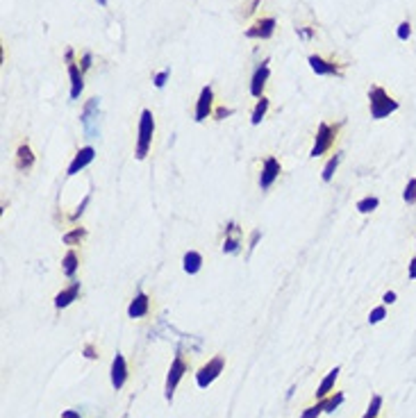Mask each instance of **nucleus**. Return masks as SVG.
I'll list each match as a JSON object with an SVG mask.
<instances>
[{
    "label": "nucleus",
    "mask_w": 416,
    "mask_h": 418,
    "mask_svg": "<svg viewBox=\"0 0 416 418\" xmlns=\"http://www.w3.org/2000/svg\"><path fill=\"white\" fill-rule=\"evenodd\" d=\"M407 277H410V280H416V255L412 257L410 264H407Z\"/></svg>",
    "instance_id": "c9c22d12"
},
{
    "label": "nucleus",
    "mask_w": 416,
    "mask_h": 418,
    "mask_svg": "<svg viewBox=\"0 0 416 418\" xmlns=\"http://www.w3.org/2000/svg\"><path fill=\"white\" fill-rule=\"evenodd\" d=\"M62 418H80V414H77V412H64V414H62Z\"/></svg>",
    "instance_id": "ea45409f"
},
{
    "label": "nucleus",
    "mask_w": 416,
    "mask_h": 418,
    "mask_svg": "<svg viewBox=\"0 0 416 418\" xmlns=\"http://www.w3.org/2000/svg\"><path fill=\"white\" fill-rule=\"evenodd\" d=\"M148 314H150V298L139 289L137 295H134V300H132L130 307H128V316L130 318H143V316H148Z\"/></svg>",
    "instance_id": "dca6fc26"
},
{
    "label": "nucleus",
    "mask_w": 416,
    "mask_h": 418,
    "mask_svg": "<svg viewBox=\"0 0 416 418\" xmlns=\"http://www.w3.org/2000/svg\"><path fill=\"white\" fill-rule=\"evenodd\" d=\"M98 2H100L102 7H107V0H98Z\"/></svg>",
    "instance_id": "a19ab883"
},
{
    "label": "nucleus",
    "mask_w": 416,
    "mask_h": 418,
    "mask_svg": "<svg viewBox=\"0 0 416 418\" xmlns=\"http://www.w3.org/2000/svg\"><path fill=\"white\" fill-rule=\"evenodd\" d=\"M378 205H380V200H378L375 195H366V198H362V200H357V212L359 214H373L375 209H378Z\"/></svg>",
    "instance_id": "a878e982"
},
{
    "label": "nucleus",
    "mask_w": 416,
    "mask_h": 418,
    "mask_svg": "<svg viewBox=\"0 0 416 418\" xmlns=\"http://www.w3.org/2000/svg\"><path fill=\"white\" fill-rule=\"evenodd\" d=\"M271 75V68H268V59H264L262 64L255 68L253 77H250V96L253 98H262L264 96V87H266V80Z\"/></svg>",
    "instance_id": "9b49d317"
},
{
    "label": "nucleus",
    "mask_w": 416,
    "mask_h": 418,
    "mask_svg": "<svg viewBox=\"0 0 416 418\" xmlns=\"http://www.w3.org/2000/svg\"><path fill=\"white\" fill-rule=\"evenodd\" d=\"M187 368H189V364L185 361L182 353H178V354H175V359H173V364H171V368H168V377H166V400L168 402L173 400L175 386H178V382L182 380V375L187 373Z\"/></svg>",
    "instance_id": "0eeeda50"
},
{
    "label": "nucleus",
    "mask_w": 416,
    "mask_h": 418,
    "mask_svg": "<svg viewBox=\"0 0 416 418\" xmlns=\"http://www.w3.org/2000/svg\"><path fill=\"white\" fill-rule=\"evenodd\" d=\"M339 373H341V368H339V366H334L332 371H330L325 377H323V382L319 384V389H316V400H323V398H327V395L332 393L334 382H337Z\"/></svg>",
    "instance_id": "6ab92c4d"
},
{
    "label": "nucleus",
    "mask_w": 416,
    "mask_h": 418,
    "mask_svg": "<svg viewBox=\"0 0 416 418\" xmlns=\"http://www.w3.org/2000/svg\"><path fill=\"white\" fill-rule=\"evenodd\" d=\"M321 414H323V402L319 400L316 405L305 407V412H303V416H300V418H319Z\"/></svg>",
    "instance_id": "c85d7f7f"
},
{
    "label": "nucleus",
    "mask_w": 416,
    "mask_h": 418,
    "mask_svg": "<svg viewBox=\"0 0 416 418\" xmlns=\"http://www.w3.org/2000/svg\"><path fill=\"white\" fill-rule=\"evenodd\" d=\"M344 398L346 395L341 393V391H337L334 395H327V398H323V412H327V414H332V412H337L339 409V405L344 402Z\"/></svg>",
    "instance_id": "393cba45"
},
{
    "label": "nucleus",
    "mask_w": 416,
    "mask_h": 418,
    "mask_svg": "<svg viewBox=\"0 0 416 418\" xmlns=\"http://www.w3.org/2000/svg\"><path fill=\"white\" fill-rule=\"evenodd\" d=\"M275 25H278L275 18L264 16V18H259V21H255L253 28L246 30V36H248V39H271L275 32Z\"/></svg>",
    "instance_id": "f8f14e48"
},
{
    "label": "nucleus",
    "mask_w": 416,
    "mask_h": 418,
    "mask_svg": "<svg viewBox=\"0 0 416 418\" xmlns=\"http://www.w3.org/2000/svg\"><path fill=\"white\" fill-rule=\"evenodd\" d=\"M214 116V89L209 87H202L200 89V96H198V102H196V121L202 123L205 118Z\"/></svg>",
    "instance_id": "9d476101"
},
{
    "label": "nucleus",
    "mask_w": 416,
    "mask_h": 418,
    "mask_svg": "<svg viewBox=\"0 0 416 418\" xmlns=\"http://www.w3.org/2000/svg\"><path fill=\"white\" fill-rule=\"evenodd\" d=\"M280 173H282V164H280L278 159H275L273 155L264 157V166H262V173H259V189L268 191V189L275 184V180L280 177Z\"/></svg>",
    "instance_id": "1a4fd4ad"
},
{
    "label": "nucleus",
    "mask_w": 416,
    "mask_h": 418,
    "mask_svg": "<svg viewBox=\"0 0 416 418\" xmlns=\"http://www.w3.org/2000/svg\"><path fill=\"white\" fill-rule=\"evenodd\" d=\"M400 109V102L393 98V96H389V91H386L384 87H380V84H373V87L369 89V112H371V118H375V121H382V118H386L389 114L398 112Z\"/></svg>",
    "instance_id": "f257e3e1"
},
{
    "label": "nucleus",
    "mask_w": 416,
    "mask_h": 418,
    "mask_svg": "<svg viewBox=\"0 0 416 418\" xmlns=\"http://www.w3.org/2000/svg\"><path fill=\"white\" fill-rule=\"evenodd\" d=\"M382 318H386V307H384V305L375 307L373 312L369 314V323H371V325H375V323H380Z\"/></svg>",
    "instance_id": "c756f323"
},
{
    "label": "nucleus",
    "mask_w": 416,
    "mask_h": 418,
    "mask_svg": "<svg viewBox=\"0 0 416 418\" xmlns=\"http://www.w3.org/2000/svg\"><path fill=\"white\" fill-rule=\"evenodd\" d=\"M77 268H80V257H77L75 248H71V250L64 255V259H62V271H64L66 277H71V280H73L75 273H77Z\"/></svg>",
    "instance_id": "aec40b11"
},
{
    "label": "nucleus",
    "mask_w": 416,
    "mask_h": 418,
    "mask_svg": "<svg viewBox=\"0 0 416 418\" xmlns=\"http://www.w3.org/2000/svg\"><path fill=\"white\" fill-rule=\"evenodd\" d=\"M87 239V227H73L71 232H66L64 236H62V241L66 243V246H71V248H75V246H80V243Z\"/></svg>",
    "instance_id": "5701e85b"
},
{
    "label": "nucleus",
    "mask_w": 416,
    "mask_h": 418,
    "mask_svg": "<svg viewBox=\"0 0 416 418\" xmlns=\"http://www.w3.org/2000/svg\"><path fill=\"white\" fill-rule=\"evenodd\" d=\"M380 409H382V395H373V398H371L369 409H366V414H364L362 418H378Z\"/></svg>",
    "instance_id": "cd10ccee"
},
{
    "label": "nucleus",
    "mask_w": 416,
    "mask_h": 418,
    "mask_svg": "<svg viewBox=\"0 0 416 418\" xmlns=\"http://www.w3.org/2000/svg\"><path fill=\"white\" fill-rule=\"evenodd\" d=\"M77 295H80V282L73 277L71 284L55 295V307H57V309H64V307H68L73 300H77Z\"/></svg>",
    "instance_id": "f3484780"
},
{
    "label": "nucleus",
    "mask_w": 416,
    "mask_h": 418,
    "mask_svg": "<svg viewBox=\"0 0 416 418\" xmlns=\"http://www.w3.org/2000/svg\"><path fill=\"white\" fill-rule=\"evenodd\" d=\"M168 75H171V68H164L161 73H157V75H155V80H153L155 87H157V89L164 87V84H166V80H168Z\"/></svg>",
    "instance_id": "2f4dec72"
},
{
    "label": "nucleus",
    "mask_w": 416,
    "mask_h": 418,
    "mask_svg": "<svg viewBox=\"0 0 416 418\" xmlns=\"http://www.w3.org/2000/svg\"><path fill=\"white\" fill-rule=\"evenodd\" d=\"M234 114V109H230V107H219V109H214V118L216 121H223V118L232 116Z\"/></svg>",
    "instance_id": "473e14b6"
},
{
    "label": "nucleus",
    "mask_w": 416,
    "mask_h": 418,
    "mask_svg": "<svg viewBox=\"0 0 416 418\" xmlns=\"http://www.w3.org/2000/svg\"><path fill=\"white\" fill-rule=\"evenodd\" d=\"M94 157H96V150L91 146L80 148V150L75 153V157H73V161H71V166H68V173H66V175H77L82 168H87V166L94 161Z\"/></svg>",
    "instance_id": "ddd939ff"
},
{
    "label": "nucleus",
    "mask_w": 416,
    "mask_h": 418,
    "mask_svg": "<svg viewBox=\"0 0 416 418\" xmlns=\"http://www.w3.org/2000/svg\"><path fill=\"white\" fill-rule=\"evenodd\" d=\"M382 302H384V305H393V302H396V291H386V293L382 295Z\"/></svg>",
    "instance_id": "4c0bfd02"
},
{
    "label": "nucleus",
    "mask_w": 416,
    "mask_h": 418,
    "mask_svg": "<svg viewBox=\"0 0 416 418\" xmlns=\"http://www.w3.org/2000/svg\"><path fill=\"white\" fill-rule=\"evenodd\" d=\"M14 166H16L21 173H28L34 166V153H32L30 143H21L16 148V155H14Z\"/></svg>",
    "instance_id": "4468645a"
},
{
    "label": "nucleus",
    "mask_w": 416,
    "mask_h": 418,
    "mask_svg": "<svg viewBox=\"0 0 416 418\" xmlns=\"http://www.w3.org/2000/svg\"><path fill=\"white\" fill-rule=\"evenodd\" d=\"M259 236H262V232H259V230H255L253 234H250V246H248L250 250H253V248L257 246V241H259Z\"/></svg>",
    "instance_id": "58836bf2"
},
{
    "label": "nucleus",
    "mask_w": 416,
    "mask_h": 418,
    "mask_svg": "<svg viewBox=\"0 0 416 418\" xmlns=\"http://www.w3.org/2000/svg\"><path fill=\"white\" fill-rule=\"evenodd\" d=\"M341 159H344V153H334L332 157L327 159V164L323 166V173H321L323 182H332V177H334V173H337V168H339Z\"/></svg>",
    "instance_id": "4be33fe9"
},
{
    "label": "nucleus",
    "mask_w": 416,
    "mask_h": 418,
    "mask_svg": "<svg viewBox=\"0 0 416 418\" xmlns=\"http://www.w3.org/2000/svg\"><path fill=\"white\" fill-rule=\"evenodd\" d=\"M396 34H398L400 41H407V39L412 36V25H410V21H403V23L398 25V30H396Z\"/></svg>",
    "instance_id": "7c9ffc66"
},
{
    "label": "nucleus",
    "mask_w": 416,
    "mask_h": 418,
    "mask_svg": "<svg viewBox=\"0 0 416 418\" xmlns=\"http://www.w3.org/2000/svg\"><path fill=\"white\" fill-rule=\"evenodd\" d=\"M309 68L316 73V75H334V77H344V68L346 64L337 62L334 57L325 59L321 55H309Z\"/></svg>",
    "instance_id": "423d86ee"
},
{
    "label": "nucleus",
    "mask_w": 416,
    "mask_h": 418,
    "mask_svg": "<svg viewBox=\"0 0 416 418\" xmlns=\"http://www.w3.org/2000/svg\"><path fill=\"white\" fill-rule=\"evenodd\" d=\"M241 250V230L237 223H230L225 227V241H223V253L237 255Z\"/></svg>",
    "instance_id": "2eb2a0df"
},
{
    "label": "nucleus",
    "mask_w": 416,
    "mask_h": 418,
    "mask_svg": "<svg viewBox=\"0 0 416 418\" xmlns=\"http://www.w3.org/2000/svg\"><path fill=\"white\" fill-rule=\"evenodd\" d=\"M91 62H94L91 53H84L82 59H80V68H82V71H89V68H91Z\"/></svg>",
    "instance_id": "f704fd0d"
},
{
    "label": "nucleus",
    "mask_w": 416,
    "mask_h": 418,
    "mask_svg": "<svg viewBox=\"0 0 416 418\" xmlns=\"http://www.w3.org/2000/svg\"><path fill=\"white\" fill-rule=\"evenodd\" d=\"M341 128H344V123H327V121H323V123L319 125V130H316L314 146L309 150V157L316 159V157H321V155L330 153L334 148V143H337V139H339Z\"/></svg>",
    "instance_id": "f03ea898"
},
{
    "label": "nucleus",
    "mask_w": 416,
    "mask_h": 418,
    "mask_svg": "<svg viewBox=\"0 0 416 418\" xmlns=\"http://www.w3.org/2000/svg\"><path fill=\"white\" fill-rule=\"evenodd\" d=\"M89 200H91V195H84V200H82V202H80V207H77L75 212H73V216H71V221H77V218L82 216V214H84V207L89 205Z\"/></svg>",
    "instance_id": "72a5a7b5"
},
{
    "label": "nucleus",
    "mask_w": 416,
    "mask_h": 418,
    "mask_svg": "<svg viewBox=\"0 0 416 418\" xmlns=\"http://www.w3.org/2000/svg\"><path fill=\"white\" fill-rule=\"evenodd\" d=\"M266 112H268V98H266V96H262V98L257 100L255 109H253V116H250V123H253V125H259V123H262V118L266 116Z\"/></svg>",
    "instance_id": "b1692460"
},
{
    "label": "nucleus",
    "mask_w": 416,
    "mask_h": 418,
    "mask_svg": "<svg viewBox=\"0 0 416 418\" xmlns=\"http://www.w3.org/2000/svg\"><path fill=\"white\" fill-rule=\"evenodd\" d=\"M80 123H82V130L89 139L100 136V98H89L84 102L82 114H80Z\"/></svg>",
    "instance_id": "20e7f679"
},
{
    "label": "nucleus",
    "mask_w": 416,
    "mask_h": 418,
    "mask_svg": "<svg viewBox=\"0 0 416 418\" xmlns=\"http://www.w3.org/2000/svg\"><path fill=\"white\" fill-rule=\"evenodd\" d=\"M182 268H185V273H189V275H196L202 268V255L198 253V250H189V253L185 255V259H182Z\"/></svg>",
    "instance_id": "412c9836"
},
{
    "label": "nucleus",
    "mask_w": 416,
    "mask_h": 418,
    "mask_svg": "<svg viewBox=\"0 0 416 418\" xmlns=\"http://www.w3.org/2000/svg\"><path fill=\"white\" fill-rule=\"evenodd\" d=\"M223 368H225V357H223V354H216V357H212L207 364L198 368V373H196L198 386H200V389H207L209 384L214 382L216 377L223 373Z\"/></svg>",
    "instance_id": "39448f33"
},
{
    "label": "nucleus",
    "mask_w": 416,
    "mask_h": 418,
    "mask_svg": "<svg viewBox=\"0 0 416 418\" xmlns=\"http://www.w3.org/2000/svg\"><path fill=\"white\" fill-rule=\"evenodd\" d=\"M66 62H68V77H71V100H77L80 98V94H82L84 89V77H82V68H80V64H77L75 59H73V48H68L66 50Z\"/></svg>",
    "instance_id": "6e6552de"
},
{
    "label": "nucleus",
    "mask_w": 416,
    "mask_h": 418,
    "mask_svg": "<svg viewBox=\"0 0 416 418\" xmlns=\"http://www.w3.org/2000/svg\"><path fill=\"white\" fill-rule=\"evenodd\" d=\"M153 134H155V116L150 109H143L141 118H139V136H137V148L134 155L137 159H146L153 146Z\"/></svg>",
    "instance_id": "7ed1b4c3"
},
{
    "label": "nucleus",
    "mask_w": 416,
    "mask_h": 418,
    "mask_svg": "<svg viewBox=\"0 0 416 418\" xmlns=\"http://www.w3.org/2000/svg\"><path fill=\"white\" fill-rule=\"evenodd\" d=\"M125 380H128V368H125V359L123 354L116 353V357H114V364H112V384L114 389H121L125 384Z\"/></svg>",
    "instance_id": "a211bd4d"
},
{
    "label": "nucleus",
    "mask_w": 416,
    "mask_h": 418,
    "mask_svg": "<svg viewBox=\"0 0 416 418\" xmlns=\"http://www.w3.org/2000/svg\"><path fill=\"white\" fill-rule=\"evenodd\" d=\"M84 357H89V359H98V357H100V354L96 353V348H94V346H91V343H89V346L84 348Z\"/></svg>",
    "instance_id": "e433bc0d"
},
{
    "label": "nucleus",
    "mask_w": 416,
    "mask_h": 418,
    "mask_svg": "<svg viewBox=\"0 0 416 418\" xmlns=\"http://www.w3.org/2000/svg\"><path fill=\"white\" fill-rule=\"evenodd\" d=\"M403 200L407 205H416V177H410L407 184H405V191H403Z\"/></svg>",
    "instance_id": "bb28decb"
}]
</instances>
